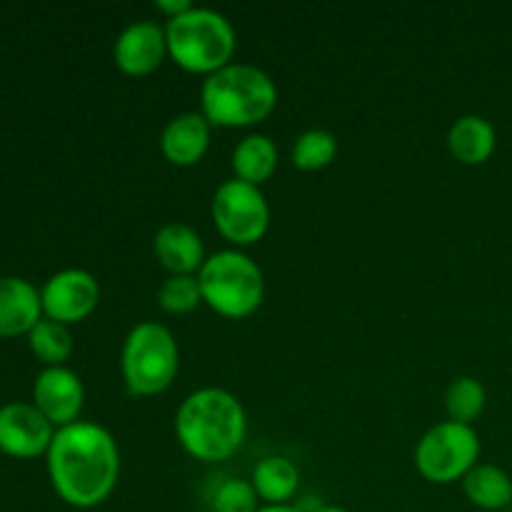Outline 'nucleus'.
<instances>
[{
    "mask_svg": "<svg viewBox=\"0 0 512 512\" xmlns=\"http://www.w3.org/2000/svg\"><path fill=\"white\" fill-rule=\"evenodd\" d=\"M48 473L55 493L73 508H95L113 493L120 453L113 435L98 423L75 420L55 430L48 448Z\"/></svg>",
    "mask_w": 512,
    "mask_h": 512,
    "instance_id": "nucleus-1",
    "label": "nucleus"
},
{
    "mask_svg": "<svg viewBox=\"0 0 512 512\" xmlns=\"http://www.w3.org/2000/svg\"><path fill=\"white\" fill-rule=\"evenodd\" d=\"M175 433L193 458L215 463L243 445L248 433L245 408L223 388L193 390L175 413Z\"/></svg>",
    "mask_w": 512,
    "mask_h": 512,
    "instance_id": "nucleus-2",
    "label": "nucleus"
},
{
    "mask_svg": "<svg viewBox=\"0 0 512 512\" xmlns=\"http://www.w3.org/2000/svg\"><path fill=\"white\" fill-rule=\"evenodd\" d=\"M278 103V85L263 68L250 63H228L205 75L200 85V113L210 125L243 128L268 118Z\"/></svg>",
    "mask_w": 512,
    "mask_h": 512,
    "instance_id": "nucleus-3",
    "label": "nucleus"
},
{
    "mask_svg": "<svg viewBox=\"0 0 512 512\" xmlns=\"http://www.w3.org/2000/svg\"><path fill=\"white\" fill-rule=\"evenodd\" d=\"M168 53L175 63L193 73H215L225 68L235 53V28L223 13L213 8H190L183 15L168 18Z\"/></svg>",
    "mask_w": 512,
    "mask_h": 512,
    "instance_id": "nucleus-4",
    "label": "nucleus"
},
{
    "mask_svg": "<svg viewBox=\"0 0 512 512\" xmlns=\"http://www.w3.org/2000/svg\"><path fill=\"white\" fill-rule=\"evenodd\" d=\"M203 303L228 318H245L253 313L265 295V278L260 265L243 250H218L208 255L198 270Z\"/></svg>",
    "mask_w": 512,
    "mask_h": 512,
    "instance_id": "nucleus-5",
    "label": "nucleus"
},
{
    "mask_svg": "<svg viewBox=\"0 0 512 512\" xmlns=\"http://www.w3.org/2000/svg\"><path fill=\"white\" fill-rule=\"evenodd\" d=\"M120 365L130 393H163L178 373V343L163 323L145 320L125 338Z\"/></svg>",
    "mask_w": 512,
    "mask_h": 512,
    "instance_id": "nucleus-6",
    "label": "nucleus"
},
{
    "mask_svg": "<svg viewBox=\"0 0 512 512\" xmlns=\"http://www.w3.org/2000/svg\"><path fill=\"white\" fill-rule=\"evenodd\" d=\"M480 438L473 425L443 420L433 425L415 448V465L433 483H453L478 465Z\"/></svg>",
    "mask_w": 512,
    "mask_h": 512,
    "instance_id": "nucleus-7",
    "label": "nucleus"
},
{
    "mask_svg": "<svg viewBox=\"0 0 512 512\" xmlns=\"http://www.w3.org/2000/svg\"><path fill=\"white\" fill-rule=\"evenodd\" d=\"M215 228L235 245L260 240L270 223V205L260 185L233 178L225 180L213 195Z\"/></svg>",
    "mask_w": 512,
    "mask_h": 512,
    "instance_id": "nucleus-8",
    "label": "nucleus"
},
{
    "mask_svg": "<svg viewBox=\"0 0 512 512\" xmlns=\"http://www.w3.org/2000/svg\"><path fill=\"white\" fill-rule=\"evenodd\" d=\"M43 313L58 323H78L95 310L100 300V285L93 273L83 268L58 270L45 280L40 290Z\"/></svg>",
    "mask_w": 512,
    "mask_h": 512,
    "instance_id": "nucleus-9",
    "label": "nucleus"
},
{
    "mask_svg": "<svg viewBox=\"0 0 512 512\" xmlns=\"http://www.w3.org/2000/svg\"><path fill=\"white\" fill-rule=\"evenodd\" d=\"M53 423L35 408V403L0 405V450L15 458H35L48 453L53 443Z\"/></svg>",
    "mask_w": 512,
    "mask_h": 512,
    "instance_id": "nucleus-10",
    "label": "nucleus"
},
{
    "mask_svg": "<svg viewBox=\"0 0 512 512\" xmlns=\"http://www.w3.org/2000/svg\"><path fill=\"white\" fill-rule=\"evenodd\" d=\"M35 408L45 415L53 425L63 428L78 420L83 410L85 388L78 373H73L65 365H48L40 370L33 385Z\"/></svg>",
    "mask_w": 512,
    "mask_h": 512,
    "instance_id": "nucleus-11",
    "label": "nucleus"
},
{
    "mask_svg": "<svg viewBox=\"0 0 512 512\" xmlns=\"http://www.w3.org/2000/svg\"><path fill=\"white\" fill-rule=\"evenodd\" d=\"M168 53L165 25L155 20H133L118 33L113 45V58L120 70L130 75L153 73Z\"/></svg>",
    "mask_w": 512,
    "mask_h": 512,
    "instance_id": "nucleus-12",
    "label": "nucleus"
},
{
    "mask_svg": "<svg viewBox=\"0 0 512 512\" xmlns=\"http://www.w3.org/2000/svg\"><path fill=\"white\" fill-rule=\"evenodd\" d=\"M153 248L160 263H163L170 273L198 275L205 258H208L203 248V238L198 235V230H195L193 225L183 223V220H168L165 225H160L158 233H155L153 238Z\"/></svg>",
    "mask_w": 512,
    "mask_h": 512,
    "instance_id": "nucleus-13",
    "label": "nucleus"
},
{
    "mask_svg": "<svg viewBox=\"0 0 512 512\" xmlns=\"http://www.w3.org/2000/svg\"><path fill=\"white\" fill-rule=\"evenodd\" d=\"M210 145V120L203 113H180L168 120L160 135L165 158L175 165H193L205 155Z\"/></svg>",
    "mask_w": 512,
    "mask_h": 512,
    "instance_id": "nucleus-14",
    "label": "nucleus"
},
{
    "mask_svg": "<svg viewBox=\"0 0 512 512\" xmlns=\"http://www.w3.org/2000/svg\"><path fill=\"white\" fill-rule=\"evenodd\" d=\"M43 313L38 288L18 275H0V335L30 333Z\"/></svg>",
    "mask_w": 512,
    "mask_h": 512,
    "instance_id": "nucleus-15",
    "label": "nucleus"
},
{
    "mask_svg": "<svg viewBox=\"0 0 512 512\" xmlns=\"http://www.w3.org/2000/svg\"><path fill=\"white\" fill-rule=\"evenodd\" d=\"M495 135L493 123L483 115H460L448 130V145L458 160L468 165H478L488 160L495 150Z\"/></svg>",
    "mask_w": 512,
    "mask_h": 512,
    "instance_id": "nucleus-16",
    "label": "nucleus"
},
{
    "mask_svg": "<svg viewBox=\"0 0 512 512\" xmlns=\"http://www.w3.org/2000/svg\"><path fill=\"white\" fill-rule=\"evenodd\" d=\"M463 490L483 510H508L512 505V478L493 463H478L463 478Z\"/></svg>",
    "mask_w": 512,
    "mask_h": 512,
    "instance_id": "nucleus-17",
    "label": "nucleus"
},
{
    "mask_svg": "<svg viewBox=\"0 0 512 512\" xmlns=\"http://www.w3.org/2000/svg\"><path fill=\"white\" fill-rule=\"evenodd\" d=\"M278 168V145L270 135L250 133L235 145L233 150V170L235 178L245 183L260 185L268 180Z\"/></svg>",
    "mask_w": 512,
    "mask_h": 512,
    "instance_id": "nucleus-18",
    "label": "nucleus"
},
{
    "mask_svg": "<svg viewBox=\"0 0 512 512\" xmlns=\"http://www.w3.org/2000/svg\"><path fill=\"white\" fill-rule=\"evenodd\" d=\"M253 485L265 505H288V500L298 493L300 470L288 458L268 455L255 465Z\"/></svg>",
    "mask_w": 512,
    "mask_h": 512,
    "instance_id": "nucleus-19",
    "label": "nucleus"
},
{
    "mask_svg": "<svg viewBox=\"0 0 512 512\" xmlns=\"http://www.w3.org/2000/svg\"><path fill=\"white\" fill-rule=\"evenodd\" d=\"M28 343L45 365H63V360H68V355L73 353V335L68 325L53 318H40L30 328Z\"/></svg>",
    "mask_w": 512,
    "mask_h": 512,
    "instance_id": "nucleus-20",
    "label": "nucleus"
},
{
    "mask_svg": "<svg viewBox=\"0 0 512 512\" xmlns=\"http://www.w3.org/2000/svg\"><path fill=\"white\" fill-rule=\"evenodd\" d=\"M485 385L473 375H460L445 390V408H448L450 420L470 425L485 410Z\"/></svg>",
    "mask_w": 512,
    "mask_h": 512,
    "instance_id": "nucleus-21",
    "label": "nucleus"
},
{
    "mask_svg": "<svg viewBox=\"0 0 512 512\" xmlns=\"http://www.w3.org/2000/svg\"><path fill=\"white\" fill-rule=\"evenodd\" d=\"M338 153V138L328 128H308L295 138L293 163L300 170L325 168Z\"/></svg>",
    "mask_w": 512,
    "mask_h": 512,
    "instance_id": "nucleus-22",
    "label": "nucleus"
},
{
    "mask_svg": "<svg viewBox=\"0 0 512 512\" xmlns=\"http://www.w3.org/2000/svg\"><path fill=\"white\" fill-rule=\"evenodd\" d=\"M160 308L168 313H190L203 303V290H200L198 275L193 273H170L158 288Z\"/></svg>",
    "mask_w": 512,
    "mask_h": 512,
    "instance_id": "nucleus-23",
    "label": "nucleus"
},
{
    "mask_svg": "<svg viewBox=\"0 0 512 512\" xmlns=\"http://www.w3.org/2000/svg\"><path fill=\"white\" fill-rule=\"evenodd\" d=\"M210 508H213V512H258V490H255L253 480H223L215 488Z\"/></svg>",
    "mask_w": 512,
    "mask_h": 512,
    "instance_id": "nucleus-24",
    "label": "nucleus"
},
{
    "mask_svg": "<svg viewBox=\"0 0 512 512\" xmlns=\"http://www.w3.org/2000/svg\"><path fill=\"white\" fill-rule=\"evenodd\" d=\"M155 8L163 10L168 18H175V15H183L185 10L193 8V3L190 0H155Z\"/></svg>",
    "mask_w": 512,
    "mask_h": 512,
    "instance_id": "nucleus-25",
    "label": "nucleus"
},
{
    "mask_svg": "<svg viewBox=\"0 0 512 512\" xmlns=\"http://www.w3.org/2000/svg\"><path fill=\"white\" fill-rule=\"evenodd\" d=\"M258 512H303V510L295 508V505H263Z\"/></svg>",
    "mask_w": 512,
    "mask_h": 512,
    "instance_id": "nucleus-26",
    "label": "nucleus"
},
{
    "mask_svg": "<svg viewBox=\"0 0 512 512\" xmlns=\"http://www.w3.org/2000/svg\"><path fill=\"white\" fill-rule=\"evenodd\" d=\"M318 512H348V510L338 508V505H328V508H323V510H318Z\"/></svg>",
    "mask_w": 512,
    "mask_h": 512,
    "instance_id": "nucleus-27",
    "label": "nucleus"
}]
</instances>
